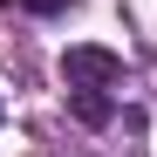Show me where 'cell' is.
Wrapping results in <instances>:
<instances>
[{"label":"cell","mask_w":157,"mask_h":157,"mask_svg":"<svg viewBox=\"0 0 157 157\" xmlns=\"http://www.w3.org/2000/svg\"><path fill=\"white\" fill-rule=\"evenodd\" d=\"M62 82L68 89H116L123 82V55L116 48H96V41H75L62 55Z\"/></svg>","instance_id":"6da1fadb"},{"label":"cell","mask_w":157,"mask_h":157,"mask_svg":"<svg viewBox=\"0 0 157 157\" xmlns=\"http://www.w3.org/2000/svg\"><path fill=\"white\" fill-rule=\"evenodd\" d=\"M7 7H21V14H62V0H7Z\"/></svg>","instance_id":"3957f363"},{"label":"cell","mask_w":157,"mask_h":157,"mask_svg":"<svg viewBox=\"0 0 157 157\" xmlns=\"http://www.w3.org/2000/svg\"><path fill=\"white\" fill-rule=\"evenodd\" d=\"M68 109H75V123H82V130H102V123L116 116V102L102 96V89H68Z\"/></svg>","instance_id":"7a4b0ae2"}]
</instances>
